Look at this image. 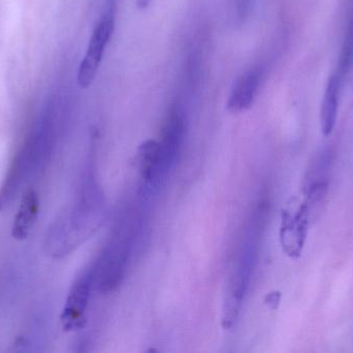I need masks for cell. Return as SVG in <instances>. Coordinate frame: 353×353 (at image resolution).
Returning a JSON list of instances; mask_svg holds the SVG:
<instances>
[{
    "label": "cell",
    "mask_w": 353,
    "mask_h": 353,
    "mask_svg": "<svg viewBox=\"0 0 353 353\" xmlns=\"http://www.w3.org/2000/svg\"><path fill=\"white\" fill-rule=\"evenodd\" d=\"M105 201L103 190L89 169L83 178L76 202L48 230L45 248L54 258H61L84 244L103 225Z\"/></svg>",
    "instance_id": "1"
},
{
    "label": "cell",
    "mask_w": 353,
    "mask_h": 353,
    "mask_svg": "<svg viewBox=\"0 0 353 353\" xmlns=\"http://www.w3.org/2000/svg\"><path fill=\"white\" fill-rule=\"evenodd\" d=\"M148 216V211L136 204L128 207L118 220L107 247L93 267L99 292L112 294L121 285L134 253L146 236Z\"/></svg>",
    "instance_id": "2"
},
{
    "label": "cell",
    "mask_w": 353,
    "mask_h": 353,
    "mask_svg": "<svg viewBox=\"0 0 353 353\" xmlns=\"http://www.w3.org/2000/svg\"><path fill=\"white\" fill-rule=\"evenodd\" d=\"M261 220V215L256 213L246 228L236 267L228 282L225 300H224L223 318H222V323L225 330H230L234 327L248 292L257 252H259Z\"/></svg>",
    "instance_id": "3"
},
{
    "label": "cell",
    "mask_w": 353,
    "mask_h": 353,
    "mask_svg": "<svg viewBox=\"0 0 353 353\" xmlns=\"http://www.w3.org/2000/svg\"><path fill=\"white\" fill-rule=\"evenodd\" d=\"M114 28H115V16L105 12L93 30L86 54L79 68L78 84L81 88H88L92 84L97 70L103 61L105 48L111 41Z\"/></svg>",
    "instance_id": "4"
},
{
    "label": "cell",
    "mask_w": 353,
    "mask_h": 353,
    "mask_svg": "<svg viewBox=\"0 0 353 353\" xmlns=\"http://www.w3.org/2000/svg\"><path fill=\"white\" fill-rule=\"evenodd\" d=\"M94 286V271L93 267H91L82 274L70 288L61 315V323L64 331L72 332L82 329L85 323V315L88 309L91 292Z\"/></svg>",
    "instance_id": "5"
},
{
    "label": "cell",
    "mask_w": 353,
    "mask_h": 353,
    "mask_svg": "<svg viewBox=\"0 0 353 353\" xmlns=\"http://www.w3.org/2000/svg\"><path fill=\"white\" fill-rule=\"evenodd\" d=\"M261 75L263 74L259 68H251L236 80L228 97V110L232 112H242L252 106L259 93Z\"/></svg>",
    "instance_id": "6"
},
{
    "label": "cell",
    "mask_w": 353,
    "mask_h": 353,
    "mask_svg": "<svg viewBox=\"0 0 353 353\" xmlns=\"http://www.w3.org/2000/svg\"><path fill=\"white\" fill-rule=\"evenodd\" d=\"M39 211V196L32 188H28L23 195L20 207L12 223V238L18 240L27 238L37 222Z\"/></svg>",
    "instance_id": "7"
},
{
    "label": "cell",
    "mask_w": 353,
    "mask_h": 353,
    "mask_svg": "<svg viewBox=\"0 0 353 353\" xmlns=\"http://www.w3.org/2000/svg\"><path fill=\"white\" fill-rule=\"evenodd\" d=\"M341 84V79L335 73L332 75L325 87L321 110V131L325 136H330L333 133L337 122Z\"/></svg>",
    "instance_id": "8"
},
{
    "label": "cell",
    "mask_w": 353,
    "mask_h": 353,
    "mask_svg": "<svg viewBox=\"0 0 353 353\" xmlns=\"http://www.w3.org/2000/svg\"><path fill=\"white\" fill-rule=\"evenodd\" d=\"M353 68V8L350 15L347 29L342 45L341 54L336 74L343 81L346 75L350 74Z\"/></svg>",
    "instance_id": "9"
},
{
    "label": "cell",
    "mask_w": 353,
    "mask_h": 353,
    "mask_svg": "<svg viewBox=\"0 0 353 353\" xmlns=\"http://www.w3.org/2000/svg\"><path fill=\"white\" fill-rule=\"evenodd\" d=\"M254 0H236V10L241 18L248 14L249 10L252 6V2Z\"/></svg>",
    "instance_id": "10"
},
{
    "label": "cell",
    "mask_w": 353,
    "mask_h": 353,
    "mask_svg": "<svg viewBox=\"0 0 353 353\" xmlns=\"http://www.w3.org/2000/svg\"><path fill=\"white\" fill-rule=\"evenodd\" d=\"M105 14L113 15L115 16L116 8H117V0H105Z\"/></svg>",
    "instance_id": "11"
},
{
    "label": "cell",
    "mask_w": 353,
    "mask_h": 353,
    "mask_svg": "<svg viewBox=\"0 0 353 353\" xmlns=\"http://www.w3.org/2000/svg\"><path fill=\"white\" fill-rule=\"evenodd\" d=\"M151 1H152V0H138L139 8H147V6H148L149 4H150Z\"/></svg>",
    "instance_id": "12"
}]
</instances>
